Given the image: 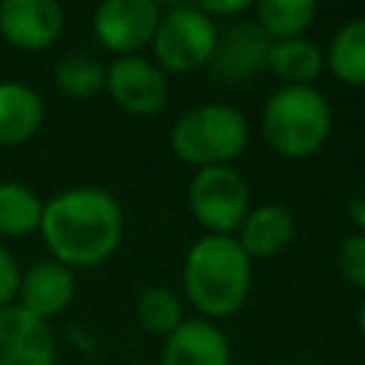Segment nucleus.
Masks as SVG:
<instances>
[{
    "mask_svg": "<svg viewBox=\"0 0 365 365\" xmlns=\"http://www.w3.org/2000/svg\"><path fill=\"white\" fill-rule=\"evenodd\" d=\"M348 220L359 234H365V177L356 182V188L348 197Z\"/></svg>",
    "mask_w": 365,
    "mask_h": 365,
    "instance_id": "25",
    "label": "nucleus"
},
{
    "mask_svg": "<svg viewBox=\"0 0 365 365\" xmlns=\"http://www.w3.org/2000/svg\"><path fill=\"white\" fill-rule=\"evenodd\" d=\"M265 68L282 86H314L325 68V51L308 37L271 40Z\"/></svg>",
    "mask_w": 365,
    "mask_h": 365,
    "instance_id": "16",
    "label": "nucleus"
},
{
    "mask_svg": "<svg viewBox=\"0 0 365 365\" xmlns=\"http://www.w3.org/2000/svg\"><path fill=\"white\" fill-rule=\"evenodd\" d=\"M336 268L342 279L365 294V234H348L336 248Z\"/></svg>",
    "mask_w": 365,
    "mask_h": 365,
    "instance_id": "22",
    "label": "nucleus"
},
{
    "mask_svg": "<svg viewBox=\"0 0 365 365\" xmlns=\"http://www.w3.org/2000/svg\"><path fill=\"white\" fill-rule=\"evenodd\" d=\"M43 197L20 182V180H0V237H29L40 231L43 220Z\"/></svg>",
    "mask_w": 365,
    "mask_h": 365,
    "instance_id": "17",
    "label": "nucleus"
},
{
    "mask_svg": "<svg viewBox=\"0 0 365 365\" xmlns=\"http://www.w3.org/2000/svg\"><path fill=\"white\" fill-rule=\"evenodd\" d=\"M200 6V11L202 14H208L214 23H231L234 17H240V14H245V11H251L254 9V3L251 0H208V3H197Z\"/></svg>",
    "mask_w": 365,
    "mask_h": 365,
    "instance_id": "24",
    "label": "nucleus"
},
{
    "mask_svg": "<svg viewBox=\"0 0 365 365\" xmlns=\"http://www.w3.org/2000/svg\"><path fill=\"white\" fill-rule=\"evenodd\" d=\"M356 325H359V336H362V342H365V297H362V302H359V314H356Z\"/></svg>",
    "mask_w": 365,
    "mask_h": 365,
    "instance_id": "26",
    "label": "nucleus"
},
{
    "mask_svg": "<svg viewBox=\"0 0 365 365\" xmlns=\"http://www.w3.org/2000/svg\"><path fill=\"white\" fill-rule=\"evenodd\" d=\"M325 68L345 86H365V17H354L334 31L325 48Z\"/></svg>",
    "mask_w": 365,
    "mask_h": 365,
    "instance_id": "18",
    "label": "nucleus"
},
{
    "mask_svg": "<svg viewBox=\"0 0 365 365\" xmlns=\"http://www.w3.org/2000/svg\"><path fill=\"white\" fill-rule=\"evenodd\" d=\"M163 9L154 0H106L91 14L94 37L114 57L143 54L151 46Z\"/></svg>",
    "mask_w": 365,
    "mask_h": 365,
    "instance_id": "8",
    "label": "nucleus"
},
{
    "mask_svg": "<svg viewBox=\"0 0 365 365\" xmlns=\"http://www.w3.org/2000/svg\"><path fill=\"white\" fill-rule=\"evenodd\" d=\"M0 365H57V339L51 322L26 308H0Z\"/></svg>",
    "mask_w": 365,
    "mask_h": 365,
    "instance_id": "11",
    "label": "nucleus"
},
{
    "mask_svg": "<svg viewBox=\"0 0 365 365\" xmlns=\"http://www.w3.org/2000/svg\"><path fill=\"white\" fill-rule=\"evenodd\" d=\"M20 265L11 257V251L0 242V308L17 302V288H20Z\"/></svg>",
    "mask_w": 365,
    "mask_h": 365,
    "instance_id": "23",
    "label": "nucleus"
},
{
    "mask_svg": "<svg viewBox=\"0 0 365 365\" xmlns=\"http://www.w3.org/2000/svg\"><path fill=\"white\" fill-rule=\"evenodd\" d=\"M188 211L205 234L234 237L251 211L248 180L234 165H214L194 171L188 182Z\"/></svg>",
    "mask_w": 365,
    "mask_h": 365,
    "instance_id": "6",
    "label": "nucleus"
},
{
    "mask_svg": "<svg viewBox=\"0 0 365 365\" xmlns=\"http://www.w3.org/2000/svg\"><path fill=\"white\" fill-rule=\"evenodd\" d=\"M66 26L57 0H0V37L17 51L51 48Z\"/></svg>",
    "mask_w": 365,
    "mask_h": 365,
    "instance_id": "10",
    "label": "nucleus"
},
{
    "mask_svg": "<svg viewBox=\"0 0 365 365\" xmlns=\"http://www.w3.org/2000/svg\"><path fill=\"white\" fill-rule=\"evenodd\" d=\"M254 282V259L234 237L202 234L182 259V297L197 317L217 322L237 314Z\"/></svg>",
    "mask_w": 365,
    "mask_h": 365,
    "instance_id": "2",
    "label": "nucleus"
},
{
    "mask_svg": "<svg viewBox=\"0 0 365 365\" xmlns=\"http://www.w3.org/2000/svg\"><path fill=\"white\" fill-rule=\"evenodd\" d=\"M251 143V125L245 114L231 103H202L177 117L168 145L177 160L200 168L234 165Z\"/></svg>",
    "mask_w": 365,
    "mask_h": 365,
    "instance_id": "4",
    "label": "nucleus"
},
{
    "mask_svg": "<svg viewBox=\"0 0 365 365\" xmlns=\"http://www.w3.org/2000/svg\"><path fill=\"white\" fill-rule=\"evenodd\" d=\"M46 123V103L29 86L17 80H0V145H23L37 137Z\"/></svg>",
    "mask_w": 365,
    "mask_h": 365,
    "instance_id": "15",
    "label": "nucleus"
},
{
    "mask_svg": "<svg viewBox=\"0 0 365 365\" xmlns=\"http://www.w3.org/2000/svg\"><path fill=\"white\" fill-rule=\"evenodd\" d=\"M319 6L314 0H259L254 3V20L268 40L305 37L314 26Z\"/></svg>",
    "mask_w": 365,
    "mask_h": 365,
    "instance_id": "19",
    "label": "nucleus"
},
{
    "mask_svg": "<svg viewBox=\"0 0 365 365\" xmlns=\"http://www.w3.org/2000/svg\"><path fill=\"white\" fill-rule=\"evenodd\" d=\"M288 365H305V362H288Z\"/></svg>",
    "mask_w": 365,
    "mask_h": 365,
    "instance_id": "27",
    "label": "nucleus"
},
{
    "mask_svg": "<svg viewBox=\"0 0 365 365\" xmlns=\"http://www.w3.org/2000/svg\"><path fill=\"white\" fill-rule=\"evenodd\" d=\"M271 40L257 20H231L217 31V46L208 63V74L220 86H240L254 80L268 60Z\"/></svg>",
    "mask_w": 365,
    "mask_h": 365,
    "instance_id": "9",
    "label": "nucleus"
},
{
    "mask_svg": "<svg viewBox=\"0 0 365 365\" xmlns=\"http://www.w3.org/2000/svg\"><path fill=\"white\" fill-rule=\"evenodd\" d=\"M40 240L51 259L71 271L97 268L114 257L125 234L120 200L100 185L66 188L43 202Z\"/></svg>",
    "mask_w": 365,
    "mask_h": 365,
    "instance_id": "1",
    "label": "nucleus"
},
{
    "mask_svg": "<svg viewBox=\"0 0 365 365\" xmlns=\"http://www.w3.org/2000/svg\"><path fill=\"white\" fill-rule=\"evenodd\" d=\"M106 94L128 117H157L168 103V74L145 54L114 57L106 66Z\"/></svg>",
    "mask_w": 365,
    "mask_h": 365,
    "instance_id": "7",
    "label": "nucleus"
},
{
    "mask_svg": "<svg viewBox=\"0 0 365 365\" xmlns=\"http://www.w3.org/2000/svg\"><path fill=\"white\" fill-rule=\"evenodd\" d=\"M134 317L143 331L154 336H168L185 322V302L182 297L168 285H148L137 294Z\"/></svg>",
    "mask_w": 365,
    "mask_h": 365,
    "instance_id": "20",
    "label": "nucleus"
},
{
    "mask_svg": "<svg viewBox=\"0 0 365 365\" xmlns=\"http://www.w3.org/2000/svg\"><path fill=\"white\" fill-rule=\"evenodd\" d=\"M160 365H231V342L217 322L191 317L163 339Z\"/></svg>",
    "mask_w": 365,
    "mask_h": 365,
    "instance_id": "13",
    "label": "nucleus"
},
{
    "mask_svg": "<svg viewBox=\"0 0 365 365\" xmlns=\"http://www.w3.org/2000/svg\"><path fill=\"white\" fill-rule=\"evenodd\" d=\"M234 240L251 259H271L282 254L294 240V217L279 202L251 205L245 220L240 222Z\"/></svg>",
    "mask_w": 365,
    "mask_h": 365,
    "instance_id": "14",
    "label": "nucleus"
},
{
    "mask_svg": "<svg viewBox=\"0 0 365 365\" xmlns=\"http://www.w3.org/2000/svg\"><path fill=\"white\" fill-rule=\"evenodd\" d=\"M77 294V277L68 265L57 259H37L29 268L20 271V288H17V305L29 314L51 322L60 317Z\"/></svg>",
    "mask_w": 365,
    "mask_h": 365,
    "instance_id": "12",
    "label": "nucleus"
},
{
    "mask_svg": "<svg viewBox=\"0 0 365 365\" xmlns=\"http://www.w3.org/2000/svg\"><path fill=\"white\" fill-rule=\"evenodd\" d=\"M220 26L200 11L197 3H177L163 11L151 40L154 63L165 74H191L208 68Z\"/></svg>",
    "mask_w": 365,
    "mask_h": 365,
    "instance_id": "5",
    "label": "nucleus"
},
{
    "mask_svg": "<svg viewBox=\"0 0 365 365\" xmlns=\"http://www.w3.org/2000/svg\"><path fill=\"white\" fill-rule=\"evenodd\" d=\"M51 83L68 100H94L106 91V63L88 54H66L54 63Z\"/></svg>",
    "mask_w": 365,
    "mask_h": 365,
    "instance_id": "21",
    "label": "nucleus"
},
{
    "mask_svg": "<svg viewBox=\"0 0 365 365\" xmlns=\"http://www.w3.org/2000/svg\"><path fill=\"white\" fill-rule=\"evenodd\" d=\"M328 97L314 86H279L262 106L259 128L271 151L285 160H308L331 137Z\"/></svg>",
    "mask_w": 365,
    "mask_h": 365,
    "instance_id": "3",
    "label": "nucleus"
}]
</instances>
